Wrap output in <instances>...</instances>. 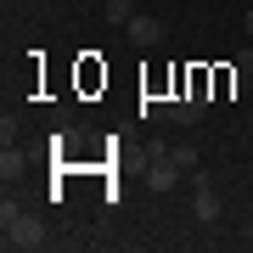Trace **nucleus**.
<instances>
[{"instance_id":"obj_10","label":"nucleus","mask_w":253,"mask_h":253,"mask_svg":"<svg viewBox=\"0 0 253 253\" xmlns=\"http://www.w3.org/2000/svg\"><path fill=\"white\" fill-rule=\"evenodd\" d=\"M248 34H253V11H248Z\"/></svg>"},{"instance_id":"obj_7","label":"nucleus","mask_w":253,"mask_h":253,"mask_svg":"<svg viewBox=\"0 0 253 253\" xmlns=\"http://www.w3.org/2000/svg\"><path fill=\"white\" fill-rule=\"evenodd\" d=\"M169 158H174V163H180V169H186V174H197V146H169Z\"/></svg>"},{"instance_id":"obj_1","label":"nucleus","mask_w":253,"mask_h":253,"mask_svg":"<svg viewBox=\"0 0 253 253\" xmlns=\"http://www.w3.org/2000/svg\"><path fill=\"white\" fill-rule=\"evenodd\" d=\"M0 231H6V236H0V242H6V248H23V253H34L40 242H45V225H40V219L34 214H23V208H0Z\"/></svg>"},{"instance_id":"obj_11","label":"nucleus","mask_w":253,"mask_h":253,"mask_svg":"<svg viewBox=\"0 0 253 253\" xmlns=\"http://www.w3.org/2000/svg\"><path fill=\"white\" fill-rule=\"evenodd\" d=\"M248 84H253V73H248Z\"/></svg>"},{"instance_id":"obj_8","label":"nucleus","mask_w":253,"mask_h":253,"mask_svg":"<svg viewBox=\"0 0 253 253\" xmlns=\"http://www.w3.org/2000/svg\"><path fill=\"white\" fill-rule=\"evenodd\" d=\"M141 118H169V101H158V96H146V101H141Z\"/></svg>"},{"instance_id":"obj_5","label":"nucleus","mask_w":253,"mask_h":253,"mask_svg":"<svg viewBox=\"0 0 253 253\" xmlns=\"http://www.w3.org/2000/svg\"><path fill=\"white\" fill-rule=\"evenodd\" d=\"M203 113H208V101H203V90H191V96H180V101H169V118H180V124H197Z\"/></svg>"},{"instance_id":"obj_2","label":"nucleus","mask_w":253,"mask_h":253,"mask_svg":"<svg viewBox=\"0 0 253 253\" xmlns=\"http://www.w3.org/2000/svg\"><path fill=\"white\" fill-rule=\"evenodd\" d=\"M219 208H225V203H219V191L208 186V174L197 169V174H191V214H197L203 225H214V219H219Z\"/></svg>"},{"instance_id":"obj_6","label":"nucleus","mask_w":253,"mask_h":253,"mask_svg":"<svg viewBox=\"0 0 253 253\" xmlns=\"http://www.w3.org/2000/svg\"><path fill=\"white\" fill-rule=\"evenodd\" d=\"M101 17H107L113 28H124L129 17H135V0H107V6H101Z\"/></svg>"},{"instance_id":"obj_3","label":"nucleus","mask_w":253,"mask_h":253,"mask_svg":"<svg viewBox=\"0 0 253 253\" xmlns=\"http://www.w3.org/2000/svg\"><path fill=\"white\" fill-rule=\"evenodd\" d=\"M180 163H174L169 152H163V158H152V163H146V186H152V191H174V180H180Z\"/></svg>"},{"instance_id":"obj_9","label":"nucleus","mask_w":253,"mask_h":253,"mask_svg":"<svg viewBox=\"0 0 253 253\" xmlns=\"http://www.w3.org/2000/svg\"><path fill=\"white\" fill-rule=\"evenodd\" d=\"M23 169V158L17 152H11V146H6V152H0V174H6V180H11V174H17Z\"/></svg>"},{"instance_id":"obj_4","label":"nucleus","mask_w":253,"mask_h":253,"mask_svg":"<svg viewBox=\"0 0 253 253\" xmlns=\"http://www.w3.org/2000/svg\"><path fill=\"white\" fill-rule=\"evenodd\" d=\"M124 34L135 40V45H158V40H163V23L152 17V11H135V17L124 23Z\"/></svg>"}]
</instances>
